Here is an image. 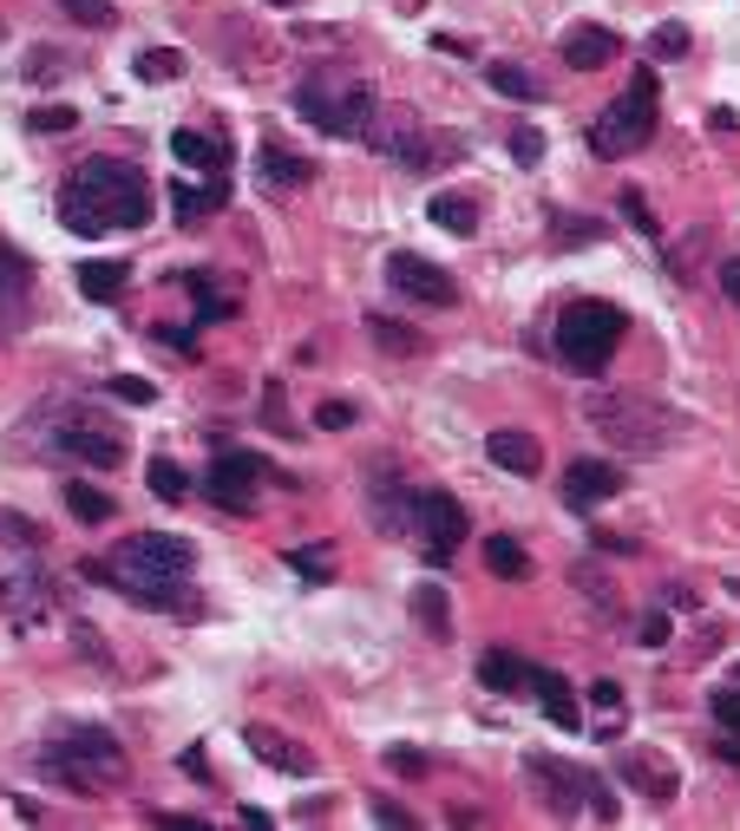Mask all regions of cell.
Segmentation results:
<instances>
[{
    "instance_id": "1",
    "label": "cell",
    "mask_w": 740,
    "mask_h": 831,
    "mask_svg": "<svg viewBox=\"0 0 740 831\" xmlns=\"http://www.w3.org/2000/svg\"><path fill=\"white\" fill-rule=\"evenodd\" d=\"M584 419H590L616 452H636V459H656V452L688 439V419L656 407V400H636V393H590V400H584Z\"/></svg>"
},
{
    "instance_id": "2",
    "label": "cell",
    "mask_w": 740,
    "mask_h": 831,
    "mask_svg": "<svg viewBox=\"0 0 740 831\" xmlns=\"http://www.w3.org/2000/svg\"><path fill=\"white\" fill-rule=\"evenodd\" d=\"M66 191H79L85 204L99 209L112 229H145L151 223V184L138 164H125V157H85L73 177H66Z\"/></svg>"
},
{
    "instance_id": "3",
    "label": "cell",
    "mask_w": 740,
    "mask_h": 831,
    "mask_svg": "<svg viewBox=\"0 0 740 831\" xmlns=\"http://www.w3.org/2000/svg\"><path fill=\"white\" fill-rule=\"evenodd\" d=\"M40 766L53 772V779H66L79 799H99L105 786H119L125 772H132V760H125V747L105 733V727H66L47 753H40Z\"/></svg>"
},
{
    "instance_id": "4",
    "label": "cell",
    "mask_w": 740,
    "mask_h": 831,
    "mask_svg": "<svg viewBox=\"0 0 740 831\" xmlns=\"http://www.w3.org/2000/svg\"><path fill=\"white\" fill-rule=\"evenodd\" d=\"M296 112L315 125V132H328V138H361V132L373 125V112H380V99H373L368 79L315 72V79L296 85Z\"/></svg>"
},
{
    "instance_id": "5",
    "label": "cell",
    "mask_w": 740,
    "mask_h": 831,
    "mask_svg": "<svg viewBox=\"0 0 740 831\" xmlns=\"http://www.w3.org/2000/svg\"><path fill=\"white\" fill-rule=\"evenodd\" d=\"M623 308L616 301H571L564 315H557V353H564V367H577V373H603L609 360H616V347H623Z\"/></svg>"
},
{
    "instance_id": "6",
    "label": "cell",
    "mask_w": 740,
    "mask_h": 831,
    "mask_svg": "<svg viewBox=\"0 0 740 831\" xmlns=\"http://www.w3.org/2000/svg\"><path fill=\"white\" fill-rule=\"evenodd\" d=\"M649 138H656V72L636 66L629 92L590 125V151L596 157H629V151H643Z\"/></svg>"
},
{
    "instance_id": "7",
    "label": "cell",
    "mask_w": 740,
    "mask_h": 831,
    "mask_svg": "<svg viewBox=\"0 0 740 831\" xmlns=\"http://www.w3.org/2000/svg\"><path fill=\"white\" fill-rule=\"evenodd\" d=\"M361 138H368L373 151H387L393 164H407V171H433V164H452V157H459V138H433L426 119H413V112H373V125Z\"/></svg>"
},
{
    "instance_id": "8",
    "label": "cell",
    "mask_w": 740,
    "mask_h": 831,
    "mask_svg": "<svg viewBox=\"0 0 740 831\" xmlns=\"http://www.w3.org/2000/svg\"><path fill=\"white\" fill-rule=\"evenodd\" d=\"M524 772H537V786L551 792V806H557V812H584V806H590L596 819H616V799L603 792V779H596V772H577V766L544 760V753L524 766Z\"/></svg>"
},
{
    "instance_id": "9",
    "label": "cell",
    "mask_w": 740,
    "mask_h": 831,
    "mask_svg": "<svg viewBox=\"0 0 740 831\" xmlns=\"http://www.w3.org/2000/svg\"><path fill=\"white\" fill-rule=\"evenodd\" d=\"M53 452H66V459H79V465L112 472V465L125 459V432L105 425V419H92V413H66L60 425H53Z\"/></svg>"
},
{
    "instance_id": "10",
    "label": "cell",
    "mask_w": 740,
    "mask_h": 831,
    "mask_svg": "<svg viewBox=\"0 0 740 831\" xmlns=\"http://www.w3.org/2000/svg\"><path fill=\"white\" fill-rule=\"evenodd\" d=\"M413 531L426 537L433 563H445V556L472 537V524H465V504H459L452 491H413Z\"/></svg>"
},
{
    "instance_id": "11",
    "label": "cell",
    "mask_w": 740,
    "mask_h": 831,
    "mask_svg": "<svg viewBox=\"0 0 740 831\" xmlns=\"http://www.w3.org/2000/svg\"><path fill=\"white\" fill-rule=\"evenodd\" d=\"M263 472H269V465H263L256 452H217V465H210V504L229 511V517H249Z\"/></svg>"
},
{
    "instance_id": "12",
    "label": "cell",
    "mask_w": 740,
    "mask_h": 831,
    "mask_svg": "<svg viewBox=\"0 0 740 831\" xmlns=\"http://www.w3.org/2000/svg\"><path fill=\"white\" fill-rule=\"evenodd\" d=\"M387 281H393L407 301H426V308H452V301H459V281L445 276L440 263L413 256V249H393V256H387Z\"/></svg>"
},
{
    "instance_id": "13",
    "label": "cell",
    "mask_w": 740,
    "mask_h": 831,
    "mask_svg": "<svg viewBox=\"0 0 740 831\" xmlns=\"http://www.w3.org/2000/svg\"><path fill=\"white\" fill-rule=\"evenodd\" d=\"M623 491V465H603V459H577L564 472V504L571 511H590V504H609Z\"/></svg>"
},
{
    "instance_id": "14",
    "label": "cell",
    "mask_w": 740,
    "mask_h": 831,
    "mask_svg": "<svg viewBox=\"0 0 740 831\" xmlns=\"http://www.w3.org/2000/svg\"><path fill=\"white\" fill-rule=\"evenodd\" d=\"M524 688L537 694V707L551 714V727H564V733H577V727H584V714H577V688H571L557 668H531V675H524Z\"/></svg>"
},
{
    "instance_id": "15",
    "label": "cell",
    "mask_w": 740,
    "mask_h": 831,
    "mask_svg": "<svg viewBox=\"0 0 740 831\" xmlns=\"http://www.w3.org/2000/svg\"><path fill=\"white\" fill-rule=\"evenodd\" d=\"M256 177H263V191H301V184H315V164H308L301 151H289V144L263 138V151H256Z\"/></svg>"
},
{
    "instance_id": "16",
    "label": "cell",
    "mask_w": 740,
    "mask_h": 831,
    "mask_svg": "<svg viewBox=\"0 0 740 831\" xmlns=\"http://www.w3.org/2000/svg\"><path fill=\"white\" fill-rule=\"evenodd\" d=\"M485 459H492L499 472H512V479H537V465H544L537 439H531V432H518V425H499V432L485 439Z\"/></svg>"
},
{
    "instance_id": "17",
    "label": "cell",
    "mask_w": 740,
    "mask_h": 831,
    "mask_svg": "<svg viewBox=\"0 0 740 831\" xmlns=\"http://www.w3.org/2000/svg\"><path fill=\"white\" fill-rule=\"evenodd\" d=\"M616 53H623V40H616L609 27H571V33H564V66H577V72L609 66Z\"/></svg>"
},
{
    "instance_id": "18",
    "label": "cell",
    "mask_w": 740,
    "mask_h": 831,
    "mask_svg": "<svg viewBox=\"0 0 740 831\" xmlns=\"http://www.w3.org/2000/svg\"><path fill=\"white\" fill-rule=\"evenodd\" d=\"M243 740H249V753H256V760L282 766V772H289V779H308V772H315V760H308V753H301L296 740H282V733H276V727H243Z\"/></svg>"
},
{
    "instance_id": "19",
    "label": "cell",
    "mask_w": 740,
    "mask_h": 831,
    "mask_svg": "<svg viewBox=\"0 0 740 831\" xmlns=\"http://www.w3.org/2000/svg\"><path fill=\"white\" fill-rule=\"evenodd\" d=\"M368 341L380 347V353H393V360H413V353L426 347V335L407 328V321H393V315H368Z\"/></svg>"
},
{
    "instance_id": "20",
    "label": "cell",
    "mask_w": 740,
    "mask_h": 831,
    "mask_svg": "<svg viewBox=\"0 0 740 831\" xmlns=\"http://www.w3.org/2000/svg\"><path fill=\"white\" fill-rule=\"evenodd\" d=\"M171 151H177V164H191V171H223V164H229L223 132H217V138H210V132H177Z\"/></svg>"
},
{
    "instance_id": "21",
    "label": "cell",
    "mask_w": 740,
    "mask_h": 831,
    "mask_svg": "<svg viewBox=\"0 0 740 831\" xmlns=\"http://www.w3.org/2000/svg\"><path fill=\"white\" fill-rule=\"evenodd\" d=\"M623 779L629 786H643L649 799H675V772H668V760H656V753H623Z\"/></svg>"
},
{
    "instance_id": "22",
    "label": "cell",
    "mask_w": 740,
    "mask_h": 831,
    "mask_svg": "<svg viewBox=\"0 0 740 831\" xmlns=\"http://www.w3.org/2000/svg\"><path fill=\"white\" fill-rule=\"evenodd\" d=\"M426 216L440 223L445 236H472V229H479V204H472L465 191H440V197L426 204Z\"/></svg>"
},
{
    "instance_id": "23",
    "label": "cell",
    "mask_w": 740,
    "mask_h": 831,
    "mask_svg": "<svg viewBox=\"0 0 740 831\" xmlns=\"http://www.w3.org/2000/svg\"><path fill=\"white\" fill-rule=\"evenodd\" d=\"M125 281H132L125 263H79V295H85V301H119Z\"/></svg>"
},
{
    "instance_id": "24",
    "label": "cell",
    "mask_w": 740,
    "mask_h": 831,
    "mask_svg": "<svg viewBox=\"0 0 740 831\" xmlns=\"http://www.w3.org/2000/svg\"><path fill=\"white\" fill-rule=\"evenodd\" d=\"M373 524H380L387 537H400V531L413 524V497L393 485V479H380V485H373Z\"/></svg>"
},
{
    "instance_id": "25",
    "label": "cell",
    "mask_w": 740,
    "mask_h": 831,
    "mask_svg": "<svg viewBox=\"0 0 740 831\" xmlns=\"http://www.w3.org/2000/svg\"><path fill=\"white\" fill-rule=\"evenodd\" d=\"M524 675H531V668H524L518 655H505V648H485V655H479V681L492 694H518Z\"/></svg>"
},
{
    "instance_id": "26",
    "label": "cell",
    "mask_w": 740,
    "mask_h": 831,
    "mask_svg": "<svg viewBox=\"0 0 740 831\" xmlns=\"http://www.w3.org/2000/svg\"><path fill=\"white\" fill-rule=\"evenodd\" d=\"M66 511H73L79 524H105L112 517V491L85 485V479H66Z\"/></svg>"
},
{
    "instance_id": "27",
    "label": "cell",
    "mask_w": 740,
    "mask_h": 831,
    "mask_svg": "<svg viewBox=\"0 0 740 831\" xmlns=\"http://www.w3.org/2000/svg\"><path fill=\"white\" fill-rule=\"evenodd\" d=\"M485 563H492V576H505V583H524V576H531V556H524L518 537H485Z\"/></svg>"
},
{
    "instance_id": "28",
    "label": "cell",
    "mask_w": 740,
    "mask_h": 831,
    "mask_svg": "<svg viewBox=\"0 0 740 831\" xmlns=\"http://www.w3.org/2000/svg\"><path fill=\"white\" fill-rule=\"evenodd\" d=\"M413 616H420V623H426V635H452V603H445V589L440 583H420V589H413Z\"/></svg>"
},
{
    "instance_id": "29",
    "label": "cell",
    "mask_w": 740,
    "mask_h": 831,
    "mask_svg": "<svg viewBox=\"0 0 740 831\" xmlns=\"http://www.w3.org/2000/svg\"><path fill=\"white\" fill-rule=\"evenodd\" d=\"M485 79H492V92H505V99H518V105L544 99V92H537V79H531L524 66H512V60H492V66H485Z\"/></svg>"
},
{
    "instance_id": "30",
    "label": "cell",
    "mask_w": 740,
    "mask_h": 831,
    "mask_svg": "<svg viewBox=\"0 0 740 831\" xmlns=\"http://www.w3.org/2000/svg\"><path fill=\"white\" fill-rule=\"evenodd\" d=\"M60 223H66V229H73V236H105V229H112V223H105V216H99V209L85 204V197H79V191H60Z\"/></svg>"
},
{
    "instance_id": "31",
    "label": "cell",
    "mask_w": 740,
    "mask_h": 831,
    "mask_svg": "<svg viewBox=\"0 0 740 831\" xmlns=\"http://www.w3.org/2000/svg\"><path fill=\"white\" fill-rule=\"evenodd\" d=\"M223 197H229V191H223V171L210 177V191H184V184L171 191V204H177V216H184V223H197V216H210V209H223Z\"/></svg>"
},
{
    "instance_id": "32",
    "label": "cell",
    "mask_w": 740,
    "mask_h": 831,
    "mask_svg": "<svg viewBox=\"0 0 740 831\" xmlns=\"http://www.w3.org/2000/svg\"><path fill=\"white\" fill-rule=\"evenodd\" d=\"M145 485L164 497V504H177L184 491H191V479H184V465H171V459H151V472H145Z\"/></svg>"
},
{
    "instance_id": "33",
    "label": "cell",
    "mask_w": 740,
    "mask_h": 831,
    "mask_svg": "<svg viewBox=\"0 0 740 831\" xmlns=\"http://www.w3.org/2000/svg\"><path fill=\"white\" fill-rule=\"evenodd\" d=\"M649 53H656V60H681V53H688V27H681V20H662V27L649 33Z\"/></svg>"
},
{
    "instance_id": "34",
    "label": "cell",
    "mask_w": 740,
    "mask_h": 831,
    "mask_svg": "<svg viewBox=\"0 0 740 831\" xmlns=\"http://www.w3.org/2000/svg\"><path fill=\"white\" fill-rule=\"evenodd\" d=\"M708 714H715V727H721V733H734V740H740V681H734V688H715Z\"/></svg>"
},
{
    "instance_id": "35",
    "label": "cell",
    "mask_w": 740,
    "mask_h": 831,
    "mask_svg": "<svg viewBox=\"0 0 740 831\" xmlns=\"http://www.w3.org/2000/svg\"><path fill=\"white\" fill-rule=\"evenodd\" d=\"M571 583H577V589L590 596V603L603 609V616H616V589H609V583H603L596 570H584V563H577V570H571Z\"/></svg>"
},
{
    "instance_id": "36",
    "label": "cell",
    "mask_w": 740,
    "mask_h": 831,
    "mask_svg": "<svg viewBox=\"0 0 740 831\" xmlns=\"http://www.w3.org/2000/svg\"><path fill=\"white\" fill-rule=\"evenodd\" d=\"M289 570L308 576V583H328V576H335V556L328 551H289Z\"/></svg>"
},
{
    "instance_id": "37",
    "label": "cell",
    "mask_w": 740,
    "mask_h": 831,
    "mask_svg": "<svg viewBox=\"0 0 740 831\" xmlns=\"http://www.w3.org/2000/svg\"><path fill=\"white\" fill-rule=\"evenodd\" d=\"M177 72H184V53H157V47L138 53V79H151V85H157V79H177Z\"/></svg>"
},
{
    "instance_id": "38",
    "label": "cell",
    "mask_w": 740,
    "mask_h": 831,
    "mask_svg": "<svg viewBox=\"0 0 740 831\" xmlns=\"http://www.w3.org/2000/svg\"><path fill=\"white\" fill-rule=\"evenodd\" d=\"M616 204H623V216H629V223H636L643 236H656V229H662V223H656V209H649V197H643V191H623Z\"/></svg>"
},
{
    "instance_id": "39",
    "label": "cell",
    "mask_w": 740,
    "mask_h": 831,
    "mask_svg": "<svg viewBox=\"0 0 740 831\" xmlns=\"http://www.w3.org/2000/svg\"><path fill=\"white\" fill-rule=\"evenodd\" d=\"M27 125H33V132H73L79 112H73V105H40V112H33Z\"/></svg>"
},
{
    "instance_id": "40",
    "label": "cell",
    "mask_w": 740,
    "mask_h": 831,
    "mask_svg": "<svg viewBox=\"0 0 740 831\" xmlns=\"http://www.w3.org/2000/svg\"><path fill=\"white\" fill-rule=\"evenodd\" d=\"M79 27H112V0H60Z\"/></svg>"
},
{
    "instance_id": "41",
    "label": "cell",
    "mask_w": 740,
    "mask_h": 831,
    "mask_svg": "<svg viewBox=\"0 0 740 831\" xmlns=\"http://www.w3.org/2000/svg\"><path fill=\"white\" fill-rule=\"evenodd\" d=\"M112 393H119L125 407H151V400H157V387H151V380H138V373H119V380H112Z\"/></svg>"
},
{
    "instance_id": "42",
    "label": "cell",
    "mask_w": 740,
    "mask_h": 831,
    "mask_svg": "<svg viewBox=\"0 0 740 831\" xmlns=\"http://www.w3.org/2000/svg\"><path fill=\"white\" fill-rule=\"evenodd\" d=\"M60 72H66V53H53V47L27 53V79H60Z\"/></svg>"
},
{
    "instance_id": "43",
    "label": "cell",
    "mask_w": 740,
    "mask_h": 831,
    "mask_svg": "<svg viewBox=\"0 0 740 831\" xmlns=\"http://www.w3.org/2000/svg\"><path fill=\"white\" fill-rule=\"evenodd\" d=\"M315 425H328V432H348V425H354V407H348V400H321V407H315Z\"/></svg>"
},
{
    "instance_id": "44",
    "label": "cell",
    "mask_w": 740,
    "mask_h": 831,
    "mask_svg": "<svg viewBox=\"0 0 740 831\" xmlns=\"http://www.w3.org/2000/svg\"><path fill=\"white\" fill-rule=\"evenodd\" d=\"M387 766L407 772V779H426V753L420 747H387Z\"/></svg>"
},
{
    "instance_id": "45",
    "label": "cell",
    "mask_w": 740,
    "mask_h": 831,
    "mask_svg": "<svg viewBox=\"0 0 740 831\" xmlns=\"http://www.w3.org/2000/svg\"><path fill=\"white\" fill-rule=\"evenodd\" d=\"M636 635H643V648H668V635H675V623H668L662 609H649V616H643V628H636Z\"/></svg>"
},
{
    "instance_id": "46",
    "label": "cell",
    "mask_w": 740,
    "mask_h": 831,
    "mask_svg": "<svg viewBox=\"0 0 740 831\" xmlns=\"http://www.w3.org/2000/svg\"><path fill=\"white\" fill-rule=\"evenodd\" d=\"M368 812L380 819V825H393V831H413V812H407V806H393V799H368Z\"/></svg>"
},
{
    "instance_id": "47",
    "label": "cell",
    "mask_w": 740,
    "mask_h": 831,
    "mask_svg": "<svg viewBox=\"0 0 740 831\" xmlns=\"http://www.w3.org/2000/svg\"><path fill=\"white\" fill-rule=\"evenodd\" d=\"M0 537H13V544H27V551L40 544V531H33V524H27L20 511H0Z\"/></svg>"
},
{
    "instance_id": "48",
    "label": "cell",
    "mask_w": 740,
    "mask_h": 831,
    "mask_svg": "<svg viewBox=\"0 0 740 831\" xmlns=\"http://www.w3.org/2000/svg\"><path fill=\"white\" fill-rule=\"evenodd\" d=\"M596 236H603V229H596L590 216H584V223H577V216H564V223H557V243H596Z\"/></svg>"
},
{
    "instance_id": "49",
    "label": "cell",
    "mask_w": 740,
    "mask_h": 831,
    "mask_svg": "<svg viewBox=\"0 0 740 831\" xmlns=\"http://www.w3.org/2000/svg\"><path fill=\"white\" fill-rule=\"evenodd\" d=\"M512 157H518V164H537V157H544V138H537L531 125H524V132H512Z\"/></svg>"
},
{
    "instance_id": "50",
    "label": "cell",
    "mask_w": 740,
    "mask_h": 831,
    "mask_svg": "<svg viewBox=\"0 0 740 831\" xmlns=\"http://www.w3.org/2000/svg\"><path fill=\"white\" fill-rule=\"evenodd\" d=\"M721 295L740 308V256H728V263H721Z\"/></svg>"
},
{
    "instance_id": "51",
    "label": "cell",
    "mask_w": 740,
    "mask_h": 831,
    "mask_svg": "<svg viewBox=\"0 0 740 831\" xmlns=\"http://www.w3.org/2000/svg\"><path fill=\"white\" fill-rule=\"evenodd\" d=\"M276 7H296V0H276Z\"/></svg>"
},
{
    "instance_id": "52",
    "label": "cell",
    "mask_w": 740,
    "mask_h": 831,
    "mask_svg": "<svg viewBox=\"0 0 740 831\" xmlns=\"http://www.w3.org/2000/svg\"><path fill=\"white\" fill-rule=\"evenodd\" d=\"M0 596H7V576H0Z\"/></svg>"
},
{
    "instance_id": "53",
    "label": "cell",
    "mask_w": 740,
    "mask_h": 831,
    "mask_svg": "<svg viewBox=\"0 0 740 831\" xmlns=\"http://www.w3.org/2000/svg\"><path fill=\"white\" fill-rule=\"evenodd\" d=\"M0 256H7V243H0Z\"/></svg>"
}]
</instances>
